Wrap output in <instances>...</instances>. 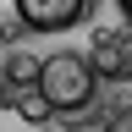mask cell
Listing matches in <instances>:
<instances>
[{"label":"cell","mask_w":132,"mask_h":132,"mask_svg":"<svg viewBox=\"0 0 132 132\" xmlns=\"http://www.w3.org/2000/svg\"><path fill=\"white\" fill-rule=\"evenodd\" d=\"M121 11H127V22H132V0H121Z\"/></svg>","instance_id":"8992f818"},{"label":"cell","mask_w":132,"mask_h":132,"mask_svg":"<svg viewBox=\"0 0 132 132\" xmlns=\"http://www.w3.org/2000/svg\"><path fill=\"white\" fill-rule=\"evenodd\" d=\"M39 66H44L39 55H11V61H0V77L22 94V88H39Z\"/></svg>","instance_id":"3957f363"},{"label":"cell","mask_w":132,"mask_h":132,"mask_svg":"<svg viewBox=\"0 0 132 132\" xmlns=\"http://www.w3.org/2000/svg\"><path fill=\"white\" fill-rule=\"evenodd\" d=\"M11 105H16V116H22V121H33V127H50V116H55V110H50V99H44L39 88H22Z\"/></svg>","instance_id":"277c9868"},{"label":"cell","mask_w":132,"mask_h":132,"mask_svg":"<svg viewBox=\"0 0 132 132\" xmlns=\"http://www.w3.org/2000/svg\"><path fill=\"white\" fill-rule=\"evenodd\" d=\"M11 11L28 33H66L88 16V0H11Z\"/></svg>","instance_id":"7a4b0ae2"},{"label":"cell","mask_w":132,"mask_h":132,"mask_svg":"<svg viewBox=\"0 0 132 132\" xmlns=\"http://www.w3.org/2000/svg\"><path fill=\"white\" fill-rule=\"evenodd\" d=\"M39 94L50 99V110H55V116H77V110L94 105V94H99V72H94L88 55L61 50V55H50V61L39 66Z\"/></svg>","instance_id":"6da1fadb"},{"label":"cell","mask_w":132,"mask_h":132,"mask_svg":"<svg viewBox=\"0 0 132 132\" xmlns=\"http://www.w3.org/2000/svg\"><path fill=\"white\" fill-rule=\"evenodd\" d=\"M105 132H132V110H116V116H110V127H105Z\"/></svg>","instance_id":"5b68a950"}]
</instances>
